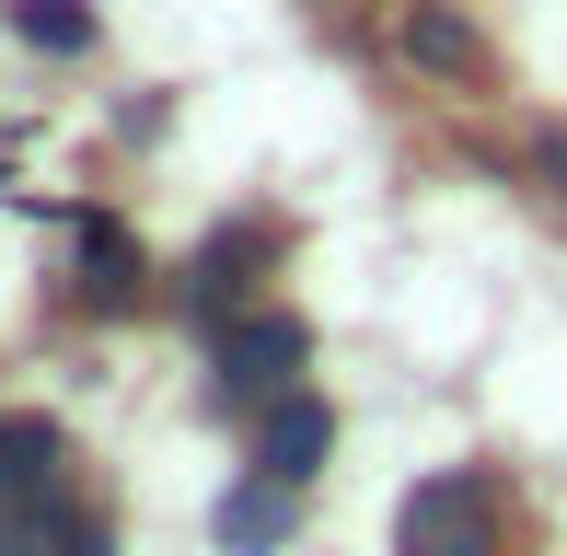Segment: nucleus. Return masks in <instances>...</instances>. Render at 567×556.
Wrapping results in <instances>:
<instances>
[{
  "instance_id": "obj_1",
  "label": "nucleus",
  "mask_w": 567,
  "mask_h": 556,
  "mask_svg": "<svg viewBox=\"0 0 567 556\" xmlns=\"http://www.w3.org/2000/svg\"><path fill=\"white\" fill-rule=\"evenodd\" d=\"M394 556H498V498L475 475H429L394 511Z\"/></svg>"
},
{
  "instance_id": "obj_2",
  "label": "nucleus",
  "mask_w": 567,
  "mask_h": 556,
  "mask_svg": "<svg viewBox=\"0 0 567 556\" xmlns=\"http://www.w3.org/2000/svg\"><path fill=\"white\" fill-rule=\"evenodd\" d=\"M301 348H313L301 313H231L220 348H209V360H220V394H231V406H278L290 371H301Z\"/></svg>"
},
{
  "instance_id": "obj_3",
  "label": "nucleus",
  "mask_w": 567,
  "mask_h": 556,
  "mask_svg": "<svg viewBox=\"0 0 567 556\" xmlns=\"http://www.w3.org/2000/svg\"><path fill=\"white\" fill-rule=\"evenodd\" d=\"M278 256V233L267 220H220L209 244H197V267H186V313H209V325H231V301L255 290V267Z\"/></svg>"
},
{
  "instance_id": "obj_4",
  "label": "nucleus",
  "mask_w": 567,
  "mask_h": 556,
  "mask_svg": "<svg viewBox=\"0 0 567 556\" xmlns=\"http://www.w3.org/2000/svg\"><path fill=\"white\" fill-rule=\"evenodd\" d=\"M59 464H70L59 418H0V534H12L23 511H47V498H59Z\"/></svg>"
},
{
  "instance_id": "obj_5",
  "label": "nucleus",
  "mask_w": 567,
  "mask_h": 556,
  "mask_svg": "<svg viewBox=\"0 0 567 556\" xmlns=\"http://www.w3.org/2000/svg\"><path fill=\"white\" fill-rule=\"evenodd\" d=\"M324 452H337V406H324V394H278V406H267V429H255V475L301 487Z\"/></svg>"
},
{
  "instance_id": "obj_6",
  "label": "nucleus",
  "mask_w": 567,
  "mask_h": 556,
  "mask_svg": "<svg viewBox=\"0 0 567 556\" xmlns=\"http://www.w3.org/2000/svg\"><path fill=\"white\" fill-rule=\"evenodd\" d=\"M290 522H301V487H278V475H244V487L220 498V556H278L290 545Z\"/></svg>"
},
{
  "instance_id": "obj_7",
  "label": "nucleus",
  "mask_w": 567,
  "mask_h": 556,
  "mask_svg": "<svg viewBox=\"0 0 567 556\" xmlns=\"http://www.w3.org/2000/svg\"><path fill=\"white\" fill-rule=\"evenodd\" d=\"M70 290L93 301V313H116V301H140V244L116 233V220H82V278Z\"/></svg>"
},
{
  "instance_id": "obj_8",
  "label": "nucleus",
  "mask_w": 567,
  "mask_h": 556,
  "mask_svg": "<svg viewBox=\"0 0 567 556\" xmlns=\"http://www.w3.org/2000/svg\"><path fill=\"white\" fill-rule=\"evenodd\" d=\"M0 556H105V522H93V511H70V487H59L47 511H23L12 534H0Z\"/></svg>"
},
{
  "instance_id": "obj_9",
  "label": "nucleus",
  "mask_w": 567,
  "mask_h": 556,
  "mask_svg": "<svg viewBox=\"0 0 567 556\" xmlns=\"http://www.w3.org/2000/svg\"><path fill=\"white\" fill-rule=\"evenodd\" d=\"M12 35L47 47V59H82V47H93V12H82V0H12Z\"/></svg>"
},
{
  "instance_id": "obj_10",
  "label": "nucleus",
  "mask_w": 567,
  "mask_h": 556,
  "mask_svg": "<svg viewBox=\"0 0 567 556\" xmlns=\"http://www.w3.org/2000/svg\"><path fill=\"white\" fill-rule=\"evenodd\" d=\"M405 59L441 70V82H463V70H475V23H452V12H405Z\"/></svg>"
},
{
  "instance_id": "obj_11",
  "label": "nucleus",
  "mask_w": 567,
  "mask_h": 556,
  "mask_svg": "<svg viewBox=\"0 0 567 556\" xmlns=\"http://www.w3.org/2000/svg\"><path fill=\"white\" fill-rule=\"evenodd\" d=\"M545 186H556V197H567V128H556V151H545Z\"/></svg>"
}]
</instances>
